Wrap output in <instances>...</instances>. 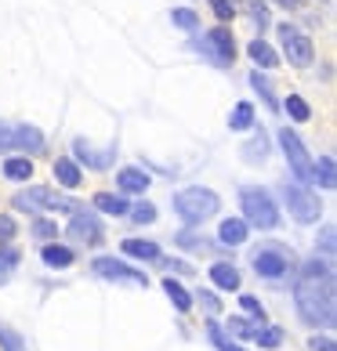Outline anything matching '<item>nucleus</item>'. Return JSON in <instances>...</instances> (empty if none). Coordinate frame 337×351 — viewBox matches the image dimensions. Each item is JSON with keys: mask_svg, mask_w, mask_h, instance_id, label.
Wrapping results in <instances>:
<instances>
[{"mask_svg": "<svg viewBox=\"0 0 337 351\" xmlns=\"http://www.w3.org/2000/svg\"><path fill=\"white\" fill-rule=\"evenodd\" d=\"M254 341L262 344V348H279L283 344V330L279 326H262V330L254 333Z\"/></svg>", "mask_w": 337, "mask_h": 351, "instance_id": "25", "label": "nucleus"}, {"mask_svg": "<svg viewBox=\"0 0 337 351\" xmlns=\"http://www.w3.org/2000/svg\"><path fill=\"white\" fill-rule=\"evenodd\" d=\"M203 44L211 47V58L218 66H229V62L236 58V40H232V29H225V25H214V29L203 36Z\"/></svg>", "mask_w": 337, "mask_h": 351, "instance_id": "11", "label": "nucleus"}, {"mask_svg": "<svg viewBox=\"0 0 337 351\" xmlns=\"http://www.w3.org/2000/svg\"><path fill=\"white\" fill-rule=\"evenodd\" d=\"M251 15L262 22V25H268V11H265V4H251Z\"/></svg>", "mask_w": 337, "mask_h": 351, "instance_id": "37", "label": "nucleus"}, {"mask_svg": "<svg viewBox=\"0 0 337 351\" xmlns=\"http://www.w3.org/2000/svg\"><path fill=\"white\" fill-rule=\"evenodd\" d=\"M287 268H290V257H287V250H279V246H257L254 250V271L257 276L279 279V276H287Z\"/></svg>", "mask_w": 337, "mask_h": 351, "instance_id": "7", "label": "nucleus"}, {"mask_svg": "<svg viewBox=\"0 0 337 351\" xmlns=\"http://www.w3.org/2000/svg\"><path fill=\"white\" fill-rule=\"evenodd\" d=\"M33 236L36 239H51V236H58V225H55V221H47V217H40L33 225Z\"/></svg>", "mask_w": 337, "mask_h": 351, "instance_id": "31", "label": "nucleus"}, {"mask_svg": "<svg viewBox=\"0 0 337 351\" xmlns=\"http://www.w3.org/2000/svg\"><path fill=\"white\" fill-rule=\"evenodd\" d=\"M203 304L211 308V311H222V304H218V297H214V293H203Z\"/></svg>", "mask_w": 337, "mask_h": 351, "instance_id": "38", "label": "nucleus"}, {"mask_svg": "<svg viewBox=\"0 0 337 351\" xmlns=\"http://www.w3.org/2000/svg\"><path fill=\"white\" fill-rule=\"evenodd\" d=\"M66 232H69L76 243H91V246L102 239V225H98V217H91V214H73Z\"/></svg>", "mask_w": 337, "mask_h": 351, "instance_id": "12", "label": "nucleus"}, {"mask_svg": "<svg viewBox=\"0 0 337 351\" xmlns=\"http://www.w3.org/2000/svg\"><path fill=\"white\" fill-rule=\"evenodd\" d=\"M211 8H214V15L222 19V22L232 19V0H211Z\"/></svg>", "mask_w": 337, "mask_h": 351, "instance_id": "34", "label": "nucleus"}, {"mask_svg": "<svg viewBox=\"0 0 337 351\" xmlns=\"http://www.w3.org/2000/svg\"><path fill=\"white\" fill-rule=\"evenodd\" d=\"M247 221H240V217H225L222 221V228H218V239H222L225 246H240V243H247Z\"/></svg>", "mask_w": 337, "mask_h": 351, "instance_id": "13", "label": "nucleus"}, {"mask_svg": "<svg viewBox=\"0 0 337 351\" xmlns=\"http://www.w3.org/2000/svg\"><path fill=\"white\" fill-rule=\"evenodd\" d=\"M211 282L218 286V290H236V286H240V271L232 265H225V261H218V265H211Z\"/></svg>", "mask_w": 337, "mask_h": 351, "instance_id": "15", "label": "nucleus"}, {"mask_svg": "<svg viewBox=\"0 0 337 351\" xmlns=\"http://www.w3.org/2000/svg\"><path fill=\"white\" fill-rule=\"evenodd\" d=\"M240 203H243V214H247V225L265 228V232L279 225L276 199H272L265 189H243V192H240Z\"/></svg>", "mask_w": 337, "mask_h": 351, "instance_id": "3", "label": "nucleus"}, {"mask_svg": "<svg viewBox=\"0 0 337 351\" xmlns=\"http://www.w3.org/2000/svg\"><path fill=\"white\" fill-rule=\"evenodd\" d=\"M95 276H102V279H113V282H131V286H149L146 282V271H138V268H131V265H124V261H113V257H98L95 265Z\"/></svg>", "mask_w": 337, "mask_h": 351, "instance_id": "9", "label": "nucleus"}, {"mask_svg": "<svg viewBox=\"0 0 337 351\" xmlns=\"http://www.w3.org/2000/svg\"><path fill=\"white\" fill-rule=\"evenodd\" d=\"M207 333H211V341L218 344V351H243V348L232 344V337H225V330L218 326V322H211V326H207Z\"/></svg>", "mask_w": 337, "mask_h": 351, "instance_id": "27", "label": "nucleus"}, {"mask_svg": "<svg viewBox=\"0 0 337 351\" xmlns=\"http://www.w3.org/2000/svg\"><path fill=\"white\" fill-rule=\"evenodd\" d=\"M297 311L308 326H334V271L330 276H316V279H301L294 290Z\"/></svg>", "mask_w": 337, "mask_h": 351, "instance_id": "1", "label": "nucleus"}, {"mask_svg": "<svg viewBox=\"0 0 337 351\" xmlns=\"http://www.w3.org/2000/svg\"><path fill=\"white\" fill-rule=\"evenodd\" d=\"M95 206H98L102 214H116V217L131 210V203L120 199V196H113V192H98V196H95Z\"/></svg>", "mask_w": 337, "mask_h": 351, "instance_id": "17", "label": "nucleus"}, {"mask_svg": "<svg viewBox=\"0 0 337 351\" xmlns=\"http://www.w3.org/2000/svg\"><path fill=\"white\" fill-rule=\"evenodd\" d=\"M276 4H290V0H276Z\"/></svg>", "mask_w": 337, "mask_h": 351, "instance_id": "40", "label": "nucleus"}, {"mask_svg": "<svg viewBox=\"0 0 337 351\" xmlns=\"http://www.w3.org/2000/svg\"><path fill=\"white\" fill-rule=\"evenodd\" d=\"M229 127H232V131H247V127H254V106H251V101H240V106L232 109Z\"/></svg>", "mask_w": 337, "mask_h": 351, "instance_id": "21", "label": "nucleus"}, {"mask_svg": "<svg viewBox=\"0 0 337 351\" xmlns=\"http://www.w3.org/2000/svg\"><path fill=\"white\" fill-rule=\"evenodd\" d=\"M0 348H4V351H25L22 348V337L15 330H8V326H0Z\"/></svg>", "mask_w": 337, "mask_h": 351, "instance_id": "30", "label": "nucleus"}, {"mask_svg": "<svg viewBox=\"0 0 337 351\" xmlns=\"http://www.w3.org/2000/svg\"><path fill=\"white\" fill-rule=\"evenodd\" d=\"M171 22L178 25V29H196V25H200L196 11H189V8H178V11H171Z\"/></svg>", "mask_w": 337, "mask_h": 351, "instance_id": "28", "label": "nucleus"}, {"mask_svg": "<svg viewBox=\"0 0 337 351\" xmlns=\"http://www.w3.org/2000/svg\"><path fill=\"white\" fill-rule=\"evenodd\" d=\"M11 236H15V221H11V217H4V214H0V243H8Z\"/></svg>", "mask_w": 337, "mask_h": 351, "instance_id": "35", "label": "nucleus"}, {"mask_svg": "<svg viewBox=\"0 0 337 351\" xmlns=\"http://www.w3.org/2000/svg\"><path fill=\"white\" fill-rule=\"evenodd\" d=\"M323 246H327V254H334V228L323 232Z\"/></svg>", "mask_w": 337, "mask_h": 351, "instance_id": "39", "label": "nucleus"}, {"mask_svg": "<svg viewBox=\"0 0 337 351\" xmlns=\"http://www.w3.org/2000/svg\"><path fill=\"white\" fill-rule=\"evenodd\" d=\"M116 185L124 192H146L149 189V174L146 171H120L116 174Z\"/></svg>", "mask_w": 337, "mask_h": 351, "instance_id": "16", "label": "nucleus"}, {"mask_svg": "<svg viewBox=\"0 0 337 351\" xmlns=\"http://www.w3.org/2000/svg\"><path fill=\"white\" fill-rule=\"evenodd\" d=\"M55 178H58V181H62V185H66V189H76V185H80V181H84L80 167H76L73 160H58V163H55Z\"/></svg>", "mask_w": 337, "mask_h": 351, "instance_id": "19", "label": "nucleus"}, {"mask_svg": "<svg viewBox=\"0 0 337 351\" xmlns=\"http://www.w3.org/2000/svg\"><path fill=\"white\" fill-rule=\"evenodd\" d=\"M33 174V163L30 160H22V156H11V160H4V178L11 181H30Z\"/></svg>", "mask_w": 337, "mask_h": 351, "instance_id": "20", "label": "nucleus"}, {"mask_svg": "<svg viewBox=\"0 0 337 351\" xmlns=\"http://www.w3.org/2000/svg\"><path fill=\"white\" fill-rule=\"evenodd\" d=\"M287 206H290V217L301 221V225H312V221H319V214H323L319 196H316V192H308V189H301V185L287 189Z\"/></svg>", "mask_w": 337, "mask_h": 351, "instance_id": "4", "label": "nucleus"}, {"mask_svg": "<svg viewBox=\"0 0 337 351\" xmlns=\"http://www.w3.org/2000/svg\"><path fill=\"white\" fill-rule=\"evenodd\" d=\"M287 112H290V120H297V123H305L308 116H312L308 101H305V98H297V95H290V98H287Z\"/></svg>", "mask_w": 337, "mask_h": 351, "instance_id": "26", "label": "nucleus"}, {"mask_svg": "<svg viewBox=\"0 0 337 351\" xmlns=\"http://www.w3.org/2000/svg\"><path fill=\"white\" fill-rule=\"evenodd\" d=\"M308 344H312V351H334V341H330V337H312Z\"/></svg>", "mask_w": 337, "mask_h": 351, "instance_id": "36", "label": "nucleus"}, {"mask_svg": "<svg viewBox=\"0 0 337 351\" xmlns=\"http://www.w3.org/2000/svg\"><path fill=\"white\" fill-rule=\"evenodd\" d=\"M44 265L47 268H69L73 265V250H66V246H58V243H51V246H44Z\"/></svg>", "mask_w": 337, "mask_h": 351, "instance_id": "18", "label": "nucleus"}, {"mask_svg": "<svg viewBox=\"0 0 337 351\" xmlns=\"http://www.w3.org/2000/svg\"><path fill=\"white\" fill-rule=\"evenodd\" d=\"M163 293L174 301V308H178V311H189V308H192V297L185 293V286H178L174 279H163Z\"/></svg>", "mask_w": 337, "mask_h": 351, "instance_id": "23", "label": "nucleus"}, {"mask_svg": "<svg viewBox=\"0 0 337 351\" xmlns=\"http://www.w3.org/2000/svg\"><path fill=\"white\" fill-rule=\"evenodd\" d=\"M312 181H323V189H334L337 178H334V160L330 156H323L319 167H312Z\"/></svg>", "mask_w": 337, "mask_h": 351, "instance_id": "24", "label": "nucleus"}, {"mask_svg": "<svg viewBox=\"0 0 337 351\" xmlns=\"http://www.w3.org/2000/svg\"><path fill=\"white\" fill-rule=\"evenodd\" d=\"M251 84H254V90H257V95H262V101H265V106H268V109H276V98H272V87H268V80H265V76H262V73H254V76H251Z\"/></svg>", "mask_w": 337, "mask_h": 351, "instance_id": "29", "label": "nucleus"}, {"mask_svg": "<svg viewBox=\"0 0 337 351\" xmlns=\"http://www.w3.org/2000/svg\"><path fill=\"white\" fill-rule=\"evenodd\" d=\"M279 141H283V152H287V160H290V171L297 174V181H312V156L305 152V141L297 138L294 131H283L279 134Z\"/></svg>", "mask_w": 337, "mask_h": 351, "instance_id": "5", "label": "nucleus"}, {"mask_svg": "<svg viewBox=\"0 0 337 351\" xmlns=\"http://www.w3.org/2000/svg\"><path fill=\"white\" fill-rule=\"evenodd\" d=\"M171 203H174V214L185 221V225H203V221L214 217L218 206H222V199H218L211 189H185V192H178Z\"/></svg>", "mask_w": 337, "mask_h": 351, "instance_id": "2", "label": "nucleus"}, {"mask_svg": "<svg viewBox=\"0 0 337 351\" xmlns=\"http://www.w3.org/2000/svg\"><path fill=\"white\" fill-rule=\"evenodd\" d=\"M127 214H135V221H141V225H149V221L156 217V206H152V203H141V206H135V210H127Z\"/></svg>", "mask_w": 337, "mask_h": 351, "instance_id": "33", "label": "nucleus"}, {"mask_svg": "<svg viewBox=\"0 0 337 351\" xmlns=\"http://www.w3.org/2000/svg\"><path fill=\"white\" fill-rule=\"evenodd\" d=\"M11 203H15V210H25V214H36V210H55V206H66V199H58L51 189H25L19 192V196H11Z\"/></svg>", "mask_w": 337, "mask_h": 351, "instance_id": "8", "label": "nucleus"}, {"mask_svg": "<svg viewBox=\"0 0 337 351\" xmlns=\"http://www.w3.org/2000/svg\"><path fill=\"white\" fill-rule=\"evenodd\" d=\"M240 308H243V311H251L254 319H265V308H262V301H257V297H251V293H243V297H240Z\"/></svg>", "mask_w": 337, "mask_h": 351, "instance_id": "32", "label": "nucleus"}, {"mask_svg": "<svg viewBox=\"0 0 337 351\" xmlns=\"http://www.w3.org/2000/svg\"><path fill=\"white\" fill-rule=\"evenodd\" d=\"M251 58L257 62V66H262V69H272V66H279V55H276V51H272L268 44H262V40H254L251 47Z\"/></svg>", "mask_w": 337, "mask_h": 351, "instance_id": "22", "label": "nucleus"}, {"mask_svg": "<svg viewBox=\"0 0 337 351\" xmlns=\"http://www.w3.org/2000/svg\"><path fill=\"white\" fill-rule=\"evenodd\" d=\"M279 40H283V55H287L294 66H312V40L308 36H301L297 29H290V25H279Z\"/></svg>", "mask_w": 337, "mask_h": 351, "instance_id": "10", "label": "nucleus"}, {"mask_svg": "<svg viewBox=\"0 0 337 351\" xmlns=\"http://www.w3.org/2000/svg\"><path fill=\"white\" fill-rule=\"evenodd\" d=\"M44 134L30 123H0V149H40Z\"/></svg>", "mask_w": 337, "mask_h": 351, "instance_id": "6", "label": "nucleus"}, {"mask_svg": "<svg viewBox=\"0 0 337 351\" xmlns=\"http://www.w3.org/2000/svg\"><path fill=\"white\" fill-rule=\"evenodd\" d=\"M120 250L127 257H141V261H160V246L156 243H146V239H124Z\"/></svg>", "mask_w": 337, "mask_h": 351, "instance_id": "14", "label": "nucleus"}]
</instances>
